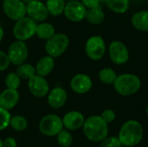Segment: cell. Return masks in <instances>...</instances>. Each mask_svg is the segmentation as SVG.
Returning <instances> with one entry per match:
<instances>
[{
  "instance_id": "obj_1",
  "label": "cell",
  "mask_w": 148,
  "mask_h": 147,
  "mask_svg": "<svg viewBox=\"0 0 148 147\" xmlns=\"http://www.w3.org/2000/svg\"><path fill=\"white\" fill-rule=\"evenodd\" d=\"M143 134L144 132L141 124L137 120H130L121 126L118 138L122 146L133 147L140 143Z\"/></svg>"
},
{
  "instance_id": "obj_2",
  "label": "cell",
  "mask_w": 148,
  "mask_h": 147,
  "mask_svg": "<svg viewBox=\"0 0 148 147\" xmlns=\"http://www.w3.org/2000/svg\"><path fill=\"white\" fill-rule=\"evenodd\" d=\"M86 138L94 142H101L108 135V126L101 115H93L85 120L82 126Z\"/></svg>"
},
{
  "instance_id": "obj_3",
  "label": "cell",
  "mask_w": 148,
  "mask_h": 147,
  "mask_svg": "<svg viewBox=\"0 0 148 147\" xmlns=\"http://www.w3.org/2000/svg\"><path fill=\"white\" fill-rule=\"evenodd\" d=\"M141 86L140 78L133 74H123L117 75L114 87L115 91L123 96L132 95L139 91Z\"/></svg>"
},
{
  "instance_id": "obj_4",
  "label": "cell",
  "mask_w": 148,
  "mask_h": 147,
  "mask_svg": "<svg viewBox=\"0 0 148 147\" xmlns=\"http://www.w3.org/2000/svg\"><path fill=\"white\" fill-rule=\"evenodd\" d=\"M37 22L29 16H24L17 20L13 27V35L16 40L27 41L36 35Z\"/></svg>"
},
{
  "instance_id": "obj_5",
  "label": "cell",
  "mask_w": 148,
  "mask_h": 147,
  "mask_svg": "<svg viewBox=\"0 0 148 147\" xmlns=\"http://www.w3.org/2000/svg\"><path fill=\"white\" fill-rule=\"evenodd\" d=\"M62 119L56 114H47L39 122V132L47 137L56 136L63 129Z\"/></svg>"
},
{
  "instance_id": "obj_6",
  "label": "cell",
  "mask_w": 148,
  "mask_h": 147,
  "mask_svg": "<svg viewBox=\"0 0 148 147\" xmlns=\"http://www.w3.org/2000/svg\"><path fill=\"white\" fill-rule=\"evenodd\" d=\"M69 44V37L62 33H56L52 37L48 39L45 43L47 54L53 58L61 56L68 49Z\"/></svg>"
},
{
  "instance_id": "obj_7",
  "label": "cell",
  "mask_w": 148,
  "mask_h": 147,
  "mask_svg": "<svg viewBox=\"0 0 148 147\" xmlns=\"http://www.w3.org/2000/svg\"><path fill=\"white\" fill-rule=\"evenodd\" d=\"M86 54L93 61L101 60L106 53V44L100 36H91L86 42Z\"/></svg>"
},
{
  "instance_id": "obj_8",
  "label": "cell",
  "mask_w": 148,
  "mask_h": 147,
  "mask_svg": "<svg viewBox=\"0 0 148 147\" xmlns=\"http://www.w3.org/2000/svg\"><path fill=\"white\" fill-rule=\"evenodd\" d=\"M7 55L10 63L18 66L27 60L29 55L28 46L23 41L17 40L10 45Z\"/></svg>"
},
{
  "instance_id": "obj_9",
  "label": "cell",
  "mask_w": 148,
  "mask_h": 147,
  "mask_svg": "<svg viewBox=\"0 0 148 147\" xmlns=\"http://www.w3.org/2000/svg\"><path fill=\"white\" fill-rule=\"evenodd\" d=\"M3 10L13 21H17L27 15L26 5L21 0H3Z\"/></svg>"
},
{
  "instance_id": "obj_10",
  "label": "cell",
  "mask_w": 148,
  "mask_h": 147,
  "mask_svg": "<svg viewBox=\"0 0 148 147\" xmlns=\"http://www.w3.org/2000/svg\"><path fill=\"white\" fill-rule=\"evenodd\" d=\"M109 56L112 62L117 65L125 64L129 59V52L127 46L121 41H114L108 48Z\"/></svg>"
},
{
  "instance_id": "obj_11",
  "label": "cell",
  "mask_w": 148,
  "mask_h": 147,
  "mask_svg": "<svg viewBox=\"0 0 148 147\" xmlns=\"http://www.w3.org/2000/svg\"><path fill=\"white\" fill-rule=\"evenodd\" d=\"M28 88L32 95L37 98L45 97L49 91V86L47 80L37 74L28 80Z\"/></svg>"
},
{
  "instance_id": "obj_12",
  "label": "cell",
  "mask_w": 148,
  "mask_h": 147,
  "mask_svg": "<svg viewBox=\"0 0 148 147\" xmlns=\"http://www.w3.org/2000/svg\"><path fill=\"white\" fill-rule=\"evenodd\" d=\"M87 8L77 0L69 1L64 7L63 13L65 16L72 22H80L85 18Z\"/></svg>"
},
{
  "instance_id": "obj_13",
  "label": "cell",
  "mask_w": 148,
  "mask_h": 147,
  "mask_svg": "<svg viewBox=\"0 0 148 147\" xmlns=\"http://www.w3.org/2000/svg\"><path fill=\"white\" fill-rule=\"evenodd\" d=\"M26 12L28 16L36 22L45 21L49 15L46 4L39 0L28 2V3L26 4Z\"/></svg>"
},
{
  "instance_id": "obj_14",
  "label": "cell",
  "mask_w": 148,
  "mask_h": 147,
  "mask_svg": "<svg viewBox=\"0 0 148 147\" xmlns=\"http://www.w3.org/2000/svg\"><path fill=\"white\" fill-rule=\"evenodd\" d=\"M93 86L91 78L85 74H78L75 75L70 81L71 89L79 94L88 93Z\"/></svg>"
},
{
  "instance_id": "obj_15",
  "label": "cell",
  "mask_w": 148,
  "mask_h": 147,
  "mask_svg": "<svg viewBox=\"0 0 148 147\" xmlns=\"http://www.w3.org/2000/svg\"><path fill=\"white\" fill-rule=\"evenodd\" d=\"M85 122L83 114L78 111H71L67 113L62 118L63 127L69 131H75L82 127Z\"/></svg>"
},
{
  "instance_id": "obj_16",
  "label": "cell",
  "mask_w": 148,
  "mask_h": 147,
  "mask_svg": "<svg viewBox=\"0 0 148 147\" xmlns=\"http://www.w3.org/2000/svg\"><path fill=\"white\" fill-rule=\"evenodd\" d=\"M68 100V94L65 89L62 88H55L48 94V104L53 109H59L62 107Z\"/></svg>"
},
{
  "instance_id": "obj_17",
  "label": "cell",
  "mask_w": 148,
  "mask_h": 147,
  "mask_svg": "<svg viewBox=\"0 0 148 147\" xmlns=\"http://www.w3.org/2000/svg\"><path fill=\"white\" fill-rule=\"evenodd\" d=\"M19 97L17 89L6 88L0 94V107L9 111L16 106Z\"/></svg>"
},
{
  "instance_id": "obj_18",
  "label": "cell",
  "mask_w": 148,
  "mask_h": 147,
  "mask_svg": "<svg viewBox=\"0 0 148 147\" xmlns=\"http://www.w3.org/2000/svg\"><path fill=\"white\" fill-rule=\"evenodd\" d=\"M55 67V60L50 55H46L39 60L36 66V73L41 76H47L49 75Z\"/></svg>"
},
{
  "instance_id": "obj_19",
  "label": "cell",
  "mask_w": 148,
  "mask_h": 147,
  "mask_svg": "<svg viewBox=\"0 0 148 147\" xmlns=\"http://www.w3.org/2000/svg\"><path fill=\"white\" fill-rule=\"evenodd\" d=\"M133 26L140 31H148V10H140L134 14L131 19Z\"/></svg>"
},
{
  "instance_id": "obj_20",
  "label": "cell",
  "mask_w": 148,
  "mask_h": 147,
  "mask_svg": "<svg viewBox=\"0 0 148 147\" xmlns=\"http://www.w3.org/2000/svg\"><path fill=\"white\" fill-rule=\"evenodd\" d=\"M85 18L92 24H100L105 19V13L99 4L95 7L87 9Z\"/></svg>"
},
{
  "instance_id": "obj_21",
  "label": "cell",
  "mask_w": 148,
  "mask_h": 147,
  "mask_svg": "<svg viewBox=\"0 0 148 147\" xmlns=\"http://www.w3.org/2000/svg\"><path fill=\"white\" fill-rule=\"evenodd\" d=\"M108 7L114 13H126L130 7V0H105Z\"/></svg>"
},
{
  "instance_id": "obj_22",
  "label": "cell",
  "mask_w": 148,
  "mask_h": 147,
  "mask_svg": "<svg viewBox=\"0 0 148 147\" xmlns=\"http://www.w3.org/2000/svg\"><path fill=\"white\" fill-rule=\"evenodd\" d=\"M56 34L55 28L52 24L49 23H42L40 24H37L36 35L42 40H48L50 37H52Z\"/></svg>"
},
{
  "instance_id": "obj_23",
  "label": "cell",
  "mask_w": 148,
  "mask_h": 147,
  "mask_svg": "<svg viewBox=\"0 0 148 147\" xmlns=\"http://www.w3.org/2000/svg\"><path fill=\"white\" fill-rule=\"evenodd\" d=\"M65 4V0H47L46 2L49 14L54 16H60L63 13Z\"/></svg>"
},
{
  "instance_id": "obj_24",
  "label": "cell",
  "mask_w": 148,
  "mask_h": 147,
  "mask_svg": "<svg viewBox=\"0 0 148 147\" xmlns=\"http://www.w3.org/2000/svg\"><path fill=\"white\" fill-rule=\"evenodd\" d=\"M21 79L29 80L30 77H32L34 75H36V68L29 64L23 62L20 65H18L16 72Z\"/></svg>"
},
{
  "instance_id": "obj_25",
  "label": "cell",
  "mask_w": 148,
  "mask_h": 147,
  "mask_svg": "<svg viewBox=\"0 0 148 147\" xmlns=\"http://www.w3.org/2000/svg\"><path fill=\"white\" fill-rule=\"evenodd\" d=\"M117 78V75L111 68H104L99 72V79L105 84H114Z\"/></svg>"
},
{
  "instance_id": "obj_26",
  "label": "cell",
  "mask_w": 148,
  "mask_h": 147,
  "mask_svg": "<svg viewBox=\"0 0 148 147\" xmlns=\"http://www.w3.org/2000/svg\"><path fill=\"white\" fill-rule=\"evenodd\" d=\"M10 126L16 132L24 131L28 126V120L25 117L22 115L11 116L10 120Z\"/></svg>"
},
{
  "instance_id": "obj_27",
  "label": "cell",
  "mask_w": 148,
  "mask_h": 147,
  "mask_svg": "<svg viewBox=\"0 0 148 147\" xmlns=\"http://www.w3.org/2000/svg\"><path fill=\"white\" fill-rule=\"evenodd\" d=\"M56 140L61 147H69L73 143V137L69 130L62 129L56 135Z\"/></svg>"
},
{
  "instance_id": "obj_28",
  "label": "cell",
  "mask_w": 148,
  "mask_h": 147,
  "mask_svg": "<svg viewBox=\"0 0 148 147\" xmlns=\"http://www.w3.org/2000/svg\"><path fill=\"white\" fill-rule=\"evenodd\" d=\"M21 83V78L16 73H10L5 77V85L7 88L18 89Z\"/></svg>"
},
{
  "instance_id": "obj_29",
  "label": "cell",
  "mask_w": 148,
  "mask_h": 147,
  "mask_svg": "<svg viewBox=\"0 0 148 147\" xmlns=\"http://www.w3.org/2000/svg\"><path fill=\"white\" fill-rule=\"evenodd\" d=\"M11 115L10 112L0 107V131L6 129L10 126Z\"/></svg>"
},
{
  "instance_id": "obj_30",
  "label": "cell",
  "mask_w": 148,
  "mask_h": 147,
  "mask_svg": "<svg viewBox=\"0 0 148 147\" xmlns=\"http://www.w3.org/2000/svg\"><path fill=\"white\" fill-rule=\"evenodd\" d=\"M121 143L118 137L107 136L100 142V147H121Z\"/></svg>"
},
{
  "instance_id": "obj_31",
  "label": "cell",
  "mask_w": 148,
  "mask_h": 147,
  "mask_svg": "<svg viewBox=\"0 0 148 147\" xmlns=\"http://www.w3.org/2000/svg\"><path fill=\"white\" fill-rule=\"evenodd\" d=\"M101 117L108 125V124L112 123L115 120L116 114H115V113H114V110H112V109H106V110H104L102 112Z\"/></svg>"
},
{
  "instance_id": "obj_32",
  "label": "cell",
  "mask_w": 148,
  "mask_h": 147,
  "mask_svg": "<svg viewBox=\"0 0 148 147\" xmlns=\"http://www.w3.org/2000/svg\"><path fill=\"white\" fill-rule=\"evenodd\" d=\"M10 62L8 55L5 52L0 50V72L5 70L10 66Z\"/></svg>"
},
{
  "instance_id": "obj_33",
  "label": "cell",
  "mask_w": 148,
  "mask_h": 147,
  "mask_svg": "<svg viewBox=\"0 0 148 147\" xmlns=\"http://www.w3.org/2000/svg\"><path fill=\"white\" fill-rule=\"evenodd\" d=\"M16 140L12 137H8L3 140V147H16Z\"/></svg>"
},
{
  "instance_id": "obj_34",
  "label": "cell",
  "mask_w": 148,
  "mask_h": 147,
  "mask_svg": "<svg viewBox=\"0 0 148 147\" xmlns=\"http://www.w3.org/2000/svg\"><path fill=\"white\" fill-rule=\"evenodd\" d=\"M101 0H82V3L84 4V6L88 9L95 7L100 4Z\"/></svg>"
},
{
  "instance_id": "obj_35",
  "label": "cell",
  "mask_w": 148,
  "mask_h": 147,
  "mask_svg": "<svg viewBox=\"0 0 148 147\" xmlns=\"http://www.w3.org/2000/svg\"><path fill=\"white\" fill-rule=\"evenodd\" d=\"M3 30L2 27L0 26V42L3 40Z\"/></svg>"
},
{
  "instance_id": "obj_36",
  "label": "cell",
  "mask_w": 148,
  "mask_h": 147,
  "mask_svg": "<svg viewBox=\"0 0 148 147\" xmlns=\"http://www.w3.org/2000/svg\"><path fill=\"white\" fill-rule=\"evenodd\" d=\"M0 147H3V140L0 139Z\"/></svg>"
},
{
  "instance_id": "obj_37",
  "label": "cell",
  "mask_w": 148,
  "mask_h": 147,
  "mask_svg": "<svg viewBox=\"0 0 148 147\" xmlns=\"http://www.w3.org/2000/svg\"><path fill=\"white\" fill-rule=\"evenodd\" d=\"M147 116H148V106H147Z\"/></svg>"
},
{
  "instance_id": "obj_38",
  "label": "cell",
  "mask_w": 148,
  "mask_h": 147,
  "mask_svg": "<svg viewBox=\"0 0 148 147\" xmlns=\"http://www.w3.org/2000/svg\"><path fill=\"white\" fill-rule=\"evenodd\" d=\"M28 2H29V1H33V0H27Z\"/></svg>"
},
{
  "instance_id": "obj_39",
  "label": "cell",
  "mask_w": 148,
  "mask_h": 147,
  "mask_svg": "<svg viewBox=\"0 0 148 147\" xmlns=\"http://www.w3.org/2000/svg\"><path fill=\"white\" fill-rule=\"evenodd\" d=\"M67 1H73V0H67Z\"/></svg>"
},
{
  "instance_id": "obj_40",
  "label": "cell",
  "mask_w": 148,
  "mask_h": 147,
  "mask_svg": "<svg viewBox=\"0 0 148 147\" xmlns=\"http://www.w3.org/2000/svg\"></svg>"
}]
</instances>
